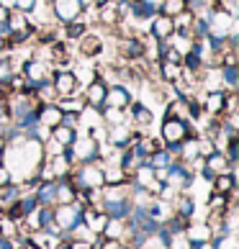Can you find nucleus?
Instances as JSON below:
<instances>
[{"instance_id":"37998d69","label":"nucleus","mask_w":239,"mask_h":249,"mask_svg":"<svg viewBox=\"0 0 239 249\" xmlns=\"http://www.w3.org/2000/svg\"><path fill=\"white\" fill-rule=\"evenodd\" d=\"M47 3H52V0H47Z\"/></svg>"},{"instance_id":"dca6fc26","label":"nucleus","mask_w":239,"mask_h":249,"mask_svg":"<svg viewBox=\"0 0 239 249\" xmlns=\"http://www.w3.org/2000/svg\"><path fill=\"white\" fill-rule=\"evenodd\" d=\"M39 206H54L57 203V180H41L34 190Z\"/></svg>"},{"instance_id":"423d86ee","label":"nucleus","mask_w":239,"mask_h":249,"mask_svg":"<svg viewBox=\"0 0 239 249\" xmlns=\"http://www.w3.org/2000/svg\"><path fill=\"white\" fill-rule=\"evenodd\" d=\"M106 93H108V82L100 77V75L93 77V80L85 85V95H82V98H85V106L100 113V108L106 106Z\"/></svg>"},{"instance_id":"a878e982","label":"nucleus","mask_w":239,"mask_h":249,"mask_svg":"<svg viewBox=\"0 0 239 249\" xmlns=\"http://www.w3.org/2000/svg\"><path fill=\"white\" fill-rule=\"evenodd\" d=\"M49 136H52L57 144L70 146L72 142H75V136H77V128H70V126H64V124H57V126L49 128Z\"/></svg>"},{"instance_id":"1a4fd4ad","label":"nucleus","mask_w":239,"mask_h":249,"mask_svg":"<svg viewBox=\"0 0 239 249\" xmlns=\"http://www.w3.org/2000/svg\"><path fill=\"white\" fill-rule=\"evenodd\" d=\"M106 128H108L106 144H108V146H113V149H118V152H124L126 146L134 142V136H136V131H131V126H129L126 121L116 124V126H106Z\"/></svg>"},{"instance_id":"412c9836","label":"nucleus","mask_w":239,"mask_h":249,"mask_svg":"<svg viewBox=\"0 0 239 249\" xmlns=\"http://www.w3.org/2000/svg\"><path fill=\"white\" fill-rule=\"evenodd\" d=\"M121 52H124V57H126V59L136 62V59H144L147 44L139 39V36H131V39H126V41L121 44Z\"/></svg>"},{"instance_id":"f03ea898","label":"nucleus","mask_w":239,"mask_h":249,"mask_svg":"<svg viewBox=\"0 0 239 249\" xmlns=\"http://www.w3.org/2000/svg\"><path fill=\"white\" fill-rule=\"evenodd\" d=\"M82 213H85V208L77 203H59L54 208V224L59 226L62 236H72L82 226Z\"/></svg>"},{"instance_id":"58836bf2","label":"nucleus","mask_w":239,"mask_h":249,"mask_svg":"<svg viewBox=\"0 0 239 249\" xmlns=\"http://www.w3.org/2000/svg\"><path fill=\"white\" fill-rule=\"evenodd\" d=\"M0 249H13V242L5 239V236H0Z\"/></svg>"},{"instance_id":"2eb2a0df","label":"nucleus","mask_w":239,"mask_h":249,"mask_svg":"<svg viewBox=\"0 0 239 249\" xmlns=\"http://www.w3.org/2000/svg\"><path fill=\"white\" fill-rule=\"evenodd\" d=\"M172 31H175V29H172V18L162 16V13H157V16L149 18V36H152V39L165 41Z\"/></svg>"},{"instance_id":"0eeeda50","label":"nucleus","mask_w":239,"mask_h":249,"mask_svg":"<svg viewBox=\"0 0 239 249\" xmlns=\"http://www.w3.org/2000/svg\"><path fill=\"white\" fill-rule=\"evenodd\" d=\"M52 85H54L57 98H64V95H75L82 82L75 77V72H72V70H57L52 75Z\"/></svg>"},{"instance_id":"ea45409f","label":"nucleus","mask_w":239,"mask_h":249,"mask_svg":"<svg viewBox=\"0 0 239 249\" xmlns=\"http://www.w3.org/2000/svg\"><path fill=\"white\" fill-rule=\"evenodd\" d=\"M77 3L85 8V11H88V8H93V0H77Z\"/></svg>"},{"instance_id":"9d476101","label":"nucleus","mask_w":239,"mask_h":249,"mask_svg":"<svg viewBox=\"0 0 239 249\" xmlns=\"http://www.w3.org/2000/svg\"><path fill=\"white\" fill-rule=\"evenodd\" d=\"M134 203L131 198H103V206H100V211L108 216V218H118V221H126V216L131 213Z\"/></svg>"},{"instance_id":"c756f323","label":"nucleus","mask_w":239,"mask_h":249,"mask_svg":"<svg viewBox=\"0 0 239 249\" xmlns=\"http://www.w3.org/2000/svg\"><path fill=\"white\" fill-rule=\"evenodd\" d=\"M221 80H224V85L234 93V90L239 88V67L237 64H224L221 67Z\"/></svg>"},{"instance_id":"4be33fe9","label":"nucleus","mask_w":239,"mask_h":249,"mask_svg":"<svg viewBox=\"0 0 239 249\" xmlns=\"http://www.w3.org/2000/svg\"><path fill=\"white\" fill-rule=\"evenodd\" d=\"M185 236L190 244H201V242H211V236H214V229L208 224H188L185 226Z\"/></svg>"},{"instance_id":"79ce46f5","label":"nucleus","mask_w":239,"mask_h":249,"mask_svg":"<svg viewBox=\"0 0 239 249\" xmlns=\"http://www.w3.org/2000/svg\"><path fill=\"white\" fill-rule=\"evenodd\" d=\"M0 164H5V152H0Z\"/></svg>"},{"instance_id":"cd10ccee","label":"nucleus","mask_w":239,"mask_h":249,"mask_svg":"<svg viewBox=\"0 0 239 249\" xmlns=\"http://www.w3.org/2000/svg\"><path fill=\"white\" fill-rule=\"evenodd\" d=\"M172 213H178L180 218H193V213H196V200H193L190 196H178L175 198V211Z\"/></svg>"},{"instance_id":"f257e3e1","label":"nucleus","mask_w":239,"mask_h":249,"mask_svg":"<svg viewBox=\"0 0 239 249\" xmlns=\"http://www.w3.org/2000/svg\"><path fill=\"white\" fill-rule=\"evenodd\" d=\"M70 180L77 190H100L106 185V178H103V160H93V162H85L80 167L70 170Z\"/></svg>"},{"instance_id":"4c0bfd02","label":"nucleus","mask_w":239,"mask_h":249,"mask_svg":"<svg viewBox=\"0 0 239 249\" xmlns=\"http://www.w3.org/2000/svg\"><path fill=\"white\" fill-rule=\"evenodd\" d=\"M8 16H11V8L0 3V23H3V21H8Z\"/></svg>"},{"instance_id":"5701e85b","label":"nucleus","mask_w":239,"mask_h":249,"mask_svg":"<svg viewBox=\"0 0 239 249\" xmlns=\"http://www.w3.org/2000/svg\"><path fill=\"white\" fill-rule=\"evenodd\" d=\"M211 185H214V193H221V196H232L234 188H237V178L234 172H221V175H214V180H211Z\"/></svg>"},{"instance_id":"4468645a","label":"nucleus","mask_w":239,"mask_h":249,"mask_svg":"<svg viewBox=\"0 0 239 249\" xmlns=\"http://www.w3.org/2000/svg\"><path fill=\"white\" fill-rule=\"evenodd\" d=\"M75 44H80V54H82V57H88V59H95L98 57V54H103V39H100V36H95V34H85V36H82V39H77Z\"/></svg>"},{"instance_id":"393cba45","label":"nucleus","mask_w":239,"mask_h":249,"mask_svg":"<svg viewBox=\"0 0 239 249\" xmlns=\"http://www.w3.org/2000/svg\"><path fill=\"white\" fill-rule=\"evenodd\" d=\"M167 44L183 57V54H188V52L193 49V36H190V34H183V31H172V34L167 36Z\"/></svg>"},{"instance_id":"f3484780","label":"nucleus","mask_w":239,"mask_h":249,"mask_svg":"<svg viewBox=\"0 0 239 249\" xmlns=\"http://www.w3.org/2000/svg\"><path fill=\"white\" fill-rule=\"evenodd\" d=\"M36 118H39L41 126H57L62 121V110L57 108V103H47V106H36Z\"/></svg>"},{"instance_id":"9b49d317","label":"nucleus","mask_w":239,"mask_h":249,"mask_svg":"<svg viewBox=\"0 0 239 249\" xmlns=\"http://www.w3.org/2000/svg\"><path fill=\"white\" fill-rule=\"evenodd\" d=\"M21 75L26 77V82H41V80L52 77V75H49V67H47V62H41L39 57H34V59H26V62H23V67H21Z\"/></svg>"},{"instance_id":"c9c22d12","label":"nucleus","mask_w":239,"mask_h":249,"mask_svg":"<svg viewBox=\"0 0 239 249\" xmlns=\"http://www.w3.org/2000/svg\"><path fill=\"white\" fill-rule=\"evenodd\" d=\"M36 3H39V0H13V8L21 13H31L36 8Z\"/></svg>"},{"instance_id":"a211bd4d","label":"nucleus","mask_w":239,"mask_h":249,"mask_svg":"<svg viewBox=\"0 0 239 249\" xmlns=\"http://www.w3.org/2000/svg\"><path fill=\"white\" fill-rule=\"evenodd\" d=\"M57 108L62 110V113H70V116H80L82 110H85V98L82 95H64V98H57Z\"/></svg>"},{"instance_id":"a19ab883","label":"nucleus","mask_w":239,"mask_h":249,"mask_svg":"<svg viewBox=\"0 0 239 249\" xmlns=\"http://www.w3.org/2000/svg\"><path fill=\"white\" fill-rule=\"evenodd\" d=\"M0 54H5V41L0 39Z\"/></svg>"},{"instance_id":"6e6552de","label":"nucleus","mask_w":239,"mask_h":249,"mask_svg":"<svg viewBox=\"0 0 239 249\" xmlns=\"http://www.w3.org/2000/svg\"><path fill=\"white\" fill-rule=\"evenodd\" d=\"M49 8H52V16L57 18L59 23H70V21H75V18H82V13H85V8H82L77 0H52Z\"/></svg>"},{"instance_id":"f8f14e48","label":"nucleus","mask_w":239,"mask_h":249,"mask_svg":"<svg viewBox=\"0 0 239 249\" xmlns=\"http://www.w3.org/2000/svg\"><path fill=\"white\" fill-rule=\"evenodd\" d=\"M129 103H131V93H129L121 82H111V85H108V93H106V106L126 110Z\"/></svg>"},{"instance_id":"c03bdc74","label":"nucleus","mask_w":239,"mask_h":249,"mask_svg":"<svg viewBox=\"0 0 239 249\" xmlns=\"http://www.w3.org/2000/svg\"><path fill=\"white\" fill-rule=\"evenodd\" d=\"M23 249H29V247H23Z\"/></svg>"},{"instance_id":"39448f33","label":"nucleus","mask_w":239,"mask_h":249,"mask_svg":"<svg viewBox=\"0 0 239 249\" xmlns=\"http://www.w3.org/2000/svg\"><path fill=\"white\" fill-rule=\"evenodd\" d=\"M190 182H193V170L188 167L185 162H180L175 160L167 167V178H165V185L172 188V190H188L190 188Z\"/></svg>"},{"instance_id":"7ed1b4c3","label":"nucleus","mask_w":239,"mask_h":249,"mask_svg":"<svg viewBox=\"0 0 239 249\" xmlns=\"http://www.w3.org/2000/svg\"><path fill=\"white\" fill-rule=\"evenodd\" d=\"M160 136H162L165 146H167V144H180V142H185L188 136H196V134H193V126H190L188 118L167 116L160 126Z\"/></svg>"},{"instance_id":"c85d7f7f","label":"nucleus","mask_w":239,"mask_h":249,"mask_svg":"<svg viewBox=\"0 0 239 249\" xmlns=\"http://www.w3.org/2000/svg\"><path fill=\"white\" fill-rule=\"evenodd\" d=\"M183 75V67L180 64H175V62H167V59H160V77L165 80V82H175L178 77Z\"/></svg>"},{"instance_id":"aec40b11","label":"nucleus","mask_w":239,"mask_h":249,"mask_svg":"<svg viewBox=\"0 0 239 249\" xmlns=\"http://www.w3.org/2000/svg\"><path fill=\"white\" fill-rule=\"evenodd\" d=\"M95 16H98V21L103 23V26H116V23H121V13H118V8H116V3L113 0H108V3H103V5H98L95 8Z\"/></svg>"},{"instance_id":"20e7f679","label":"nucleus","mask_w":239,"mask_h":249,"mask_svg":"<svg viewBox=\"0 0 239 249\" xmlns=\"http://www.w3.org/2000/svg\"><path fill=\"white\" fill-rule=\"evenodd\" d=\"M64 154L70 157L72 164H85V162L100 160V144H95L90 136H75V142L64 146Z\"/></svg>"},{"instance_id":"b1692460","label":"nucleus","mask_w":239,"mask_h":249,"mask_svg":"<svg viewBox=\"0 0 239 249\" xmlns=\"http://www.w3.org/2000/svg\"><path fill=\"white\" fill-rule=\"evenodd\" d=\"M75 185H72L70 175H64V178L57 180V203L54 206H59V203H75Z\"/></svg>"},{"instance_id":"6ab92c4d","label":"nucleus","mask_w":239,"mask_h":249,"mask_svg":"<svg viewBox=\"0 0 239 249\" xmlns=\"http://www.w3.org/2000/svg\"><path fill=\"white\" fill-rule=\"evenodd\" d=\"M129 113H131V121L136 124V126H139V128H147V126H152V121H154V113H152V110L149 108H147L144 103H134V100H131V103H129Z\"/></svg>"},{"instance_id":"2f4dec72","label":"nucleus","mask_w":239,"mask_h":249,"mask_svg":"<svg viewBox=\"0 0 239 249\" xmlns=\"http://www.w3.org/2000/svg\"><path fill=\"white\" fill-rule=\"evenodd\" d=\"M180 11H185V0H162L157 13L167 16V18H175Z\"/></svg>"},{"instance_id":"473e14b6","label":"nucleus","mask_w":239,"mask_h":249,"mask_svg":"<svg viewBox=\"0 0 239 249\" xmlns=\"http://www.w3.org/2000/svg\"><path fill=\"white\" fill-rule=\"evenodd\" d=\"M124 113H126V110H118V108H111V106H103L98 116L106 121V126H116V124H121V121H124Z\"/></svg>"},{"instance_id":"72a5a7b5","label":"nucleus","mask_w":239,"mask_h":249,"mask_svg":"<svg viewBox=\"0 0 239 249\" xmlns=\"http://www.w3.org/2000/svg\"><path fill=\"white\" fill-rule=\"evenodd\" d=\"M214 5H216V0H185V8H188L193 16L206 13L208 8H214Z\"/></svg>"},{"instance_id":"e433bc0d","label":"nucleus","mask_w":239,"mask_h":249,"mask_svg":"<svg viewBox=\"0 0 239 249\" xmlns=\"http://www.w3.org/2000/svg\"><path fill=\"white\" fill-rule=\"evenodd\" d=\"M8 182H11V170H8L5 164H0V188L8 185Z\"/></svg>"},{"instance_id":"bb28decb","label":"nucleus","mask_w":239,"mask_h":249,"mask_svg":"<svg viewBox=\"0 0 239 249\" xmlns=\"http://www.w3.org/2000/svg\"><path fill=\"white\" fill-rule=\"evenodd\" d=\"M85 34H88V23L82 21V18H75V21L64 23V39H67V41H77Z\"/></svg>"},{"instance_id":"7c9ffc66","label":"nucleus","mask_w":239,"mask_h":249,"mask_svg":"<svg viewBox=\"0 0 239 249\" xmlns=\"http://www.w3.org/2000/svg\"><path fill=\"white\" fill-rule=\"evenodd\" d=\"M193 21H196V16H193L188 8H185V11H180L175 18H172V29H175V31H183V34H190Z\"/></svg>"},{"instance_id":"f704fd0d","label":"nucleus","mask_w":239,"mask_h":249,"mask_svg":"<svg viewBox=\"0 0 239 249\" xmlns=\"http://www.w3.org/2000/svg\"><path fill=\"white\" fill-rule=\"evenodd\" d=\"M221 152L226 157V162L234 167V164L239 162V136H237V139H226V149H221Z\"/></svg>"},{"instance_id":"ddd939ff","label":"nucleus","mask_w":239,"mask_h":249,"mask_svg":"<svg viewBox=\"0 0 239 249\" xmlns=\"http://www.w3.org/2000/svg\"><path fill=\"white\" fill-rule=\"evenodd\" d=\"M203 113L221 118L226 113V93L224 90H208V95L203 100Z\"/></svg>"}]
</instances>
